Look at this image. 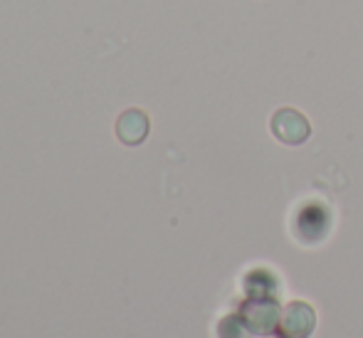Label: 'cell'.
I'll list each match as a JSON object with an SVG mask.
<instances>
[{"instance_id":"cell-4","label":"cell","mask_w":363,"mask_h":338,"mask_svg":"<svg viewBox=\"0 0 363 338\" xmlns=\"http://www.w3.org/2000/svg\"><path fill=\"white\" fill-rule=\"evenodd\" d=\"M151 131V119L144 109H126L116 119V138L124 146H141Z\"/></svg>"},{"instance_id":"cell-1","label":"cell","mask_w":363,"mask_h":338,"mask_svg":"<svg viewBox=\"0 0 363 338\" xmlns=\"http://www.w3.org/2000/svg\"><path fill=\"white\" fill-rule=\"evenodd\" d=\"M240 314L255 336H272L277 334L282 306L274 301V296H247Z\"/></svg>"},{"instance_id":"cell-2","label":"cell","mask_w":363,"mask_h":338,"mask_svg":"<svg viewBox=\"0 0 363 338\" xmlns=\"http://www.w3.org/2000/svg\"><path fill=\"white\" fill-rule=\"evenodd\" d=\"M269 129H272L274 138L279 143H284V146H301L311 136L309 119L301 111L291 109V106H282V109L274 111Z\"/></svg>"},{"instance_id":"cell-3","label":"cell","mask_w":363,"mask_h":338,"mask_svg":"<svg viewBox=\"0 0 363 338\" xmlns=\"http://www.w3.org/2000/svg\"><path fill=\"white\" fill-rule=\"evenodd\" d=\"M316 329V311L309 301H289L282 309L277 338H309Z\"/></svg>"},{"instance_id":"cell-5","label":"cell","mask_w":363,"mask_h":338,"mask_svg":"<svg viewBox=\"0 0 363 338\" xmlns=\"http://www.w3.org/2000/svg\"><path fill=\"white\" fill-rule=\"evenodd\" d=\"M255 334L250 331L247 321L242 319V314H228L225 319H220L218 324V338H252Z\"/></svg>"}]
</instances>
